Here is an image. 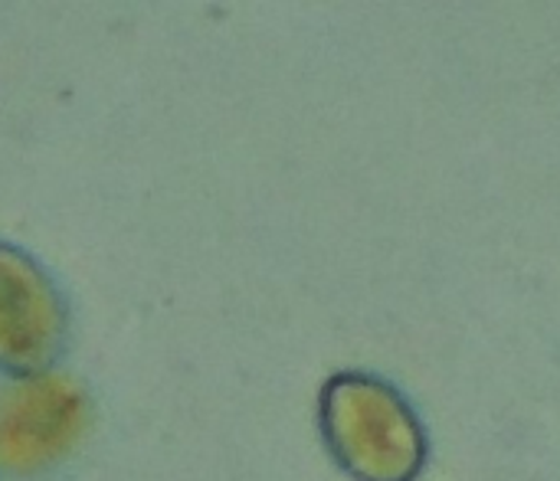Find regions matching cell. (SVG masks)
<instances>
[{
  "instance_id": "obj_1",
  "label": "cell",
  "mask_w": 560,
  "mask_h": 481,
  "mask_svg": "<svg viewBox=\"0 0 560 481\" xmlns=\"http://www.w3.org/2000/svg\"><path fill=\"white\" fill-rule=\"evenodd\" d=\"M318 426L331 459L354 481H417L430 456L410 400L368 371H341L322 387Z\"/></svg>"
},
{
  "instance_id": "obj_2",
  "label": "cell",
  "mask_w": 560,
  "mask_h": 481,
  "mask_svg": "<svg viewBox=\"0 0 560 481\" xmlns=\"http://www.w3.org/2000/svg\"><path fill=\"white\" fill-rule=\"evenodd\" d=\"M92 397L72 374L49 371L0 384V479L56 476L92 430Z\"/></svg>"
},
{
  "instance_id": "obj_3",
  "label": "cell",
  "mask_w": 560,
  "mask_h": 481,
  "mask_svg": "<svg viewBox=\"0 0 560 481\" xmlns=\"http://www.w3.org/2000/svg\"><path fill=\"white\" fill-rule=\"evenodd\" d=\"M72 338V312L49 269L0 239V374L7 380L56 371Z\"/></svg>"
}]
</instances>
